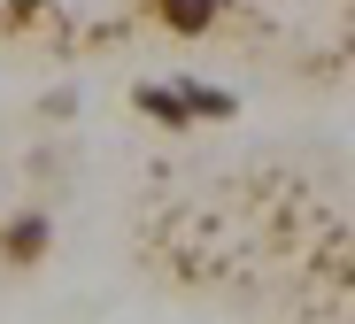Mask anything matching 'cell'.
Returning a JSON list of instances; mask_svg holds the SVG:
<instances>
[{"label":"cell","mask_w":355,"mask_h":324,"mask_svg":"<svg viewBox=\"0 0 355 324\" xmlns=\"http://www.w3.org/2000/svg\"><path fill=\"white\" fill-rule=\"evenodd\" d=\"M132 108H147L162 132H186V123H193V108H186V93H178V85H139Z\"/></svg>","instance_id":"obj_3"},{"label":"cell","mask_w":355,"mask_h":324,"mask_svg":"<svg viewBox=\"0 0 355 324\" xmlns=\"http://www.w3.org/2000/svg\"><path fill=\"white\" fill-rule=\"evenodd\" d=\"M147 16H155L162 31H178V39H201V31L216 24V0H147Z\"/></svg>","instance_id":"obj_2"},{"label":"cell","mask_w":355,"mask_h":324,"mask_svg":"<svg viewBox=\"0 0 355 324\" xmlns=\"http://www.w3.org/2000/svg\"><path fill=\"white\" fill-rule=\"evenodd\" d=\"M46 247H54V216H46V209L0 216V271H39Z\"/></svg>","instance_id":"obj_1"}]
</instances>
